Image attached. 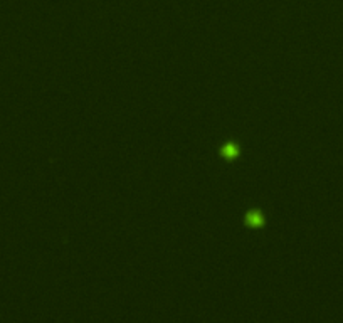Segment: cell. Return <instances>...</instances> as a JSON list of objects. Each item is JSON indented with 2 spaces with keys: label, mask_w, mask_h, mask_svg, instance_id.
I'll return each mask as SVG.
<instances>
[{
  "label": "cell",
  "mask_w": 343,
  "mask_h": 323,
  "mask_svg": "<svg viewBox=\"0 0 343 323\" xmlns=\"http://www.w3.org/2000/svg\"><path fill=\"white\" fill-rule=\"evenodd\" d=\"M246 220H248L249 225H261L262 224V215H261V212L254 211V212H249V214L246 215Z\"/></svg>",
  "instance_id": "1"
},
{
  "label": "cell",
  "mask_w": 343,
  "mask_h": 323,
  "mask_svg": "<svg viewBox=\"0 0 343 323\" xmlns=\"http://www.w3.org/2000/svg\"><path fill=\"white\" fill-rule=\"evenodd\" d=\"M237 152H239V150H237L236 145H226V147L222 148V155H224V157H234Z\"/></svg>",
  "instance_id": "2"
}]
</instances>
